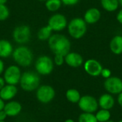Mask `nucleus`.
<instances>
[{"instance_id":"nucleus-1","label":"nucleus","mask_w":122,"mask_h":122,"mask_svg":"<svg viewBox=\"0 0 122 122\" xmlns=\"http://www.w3.org/2000/svg\"><path fill=\"white\" fill-rule=\"evenodd\" d=\"M71 41L64 35L54 34L48 40V46L54 55L59 54L65 56L71 50Z\"/></svg>"},{"instance_id":"nucleus-2","label":"nucleus","mask_w":122,"mask_h":122,"mask_svg":"<svg viewBox=\"0 0 122 122\" xmlns=\"http://www.w3.org/2000/svg\"><path fill=\"white\" fill-rule=\"evenodd\" d=\"M12 59L19 66L28 67L31 65L34 60V54L32 51L26 46H19L14 49Z\"/></svg>"},{"instance_id":"nucleus-3","label":"nucleus","mask_w":122,"mask_h":122,"mask_svg":"<svg viewBox=\"0 0 122 122\" xmlns=\"http://www.w3.org/2000/svg\"><path fill=\"white\" fill-rule=\"evenodd\" d=\"M41 79L36 71H26L22 73L19 85L22 90L28 92L36 91L40 86Z\"/></svg>"},{"instance_id":"nucleus-4","label":"nucleus","mask_w":122,"mask_h":122,"mask_svg":"<svg viewBox=\"0 0 122 122\" xmlns=\"http://www.w3.org/2000/svg\"><path fill=\"white\" fill-rule=\"evenodd\" d=\"M69 34L75 39L82 38L87 31V24L81 17H75L72 19L67 25Z\"/></svg>"},{"instance_id":"nucleus-5","label":"nucleus","mask_w":122,"mask_h":122,"mask_svg":"<svg viewBox=\"0 0 122 122\" xmlns=\"http://www.w3.org/2000/svg\"><path fill=\"white\" fill-rule=\"evenodd\" d=\"M34 68L39 75H49L51 74L54 68V60L47 55H41L36 60L34 63Z\"/></svg>"},{"instance_id":"nucleus-6","label":"nucleus","mask_w":122,"mask_h":122,"mask_svg":"<svg viewBox=\"0 0 122 122\" xmlns=\"http://www.w3.org/2000/svg\"><path fill=\"white\" fill-rule=\"evenodd\" d=\"M31 35V29L28 25H19L16 26L12 32L13 40L18 44L23 45L30 41Z\"/></svg>"},{"instance_id":"nucleus-7","label":"nucleus","mask_w":122,"mask_h":122,"mask_svg":"<svg viewBox=\"0 0 122 122\" xmlns=\"http://www.w3.org/2000/svg\"><path fill=\"white\" fill-rule=\"evenodd\" d=\"M56 96L55 89L50 85H40L36 90V98L41 104H46L51 102Z\"/></svg>"},{"instance_id":"nucleus-8","label":"nucleus","mask_w":122,"mask_h":122,"mask_svg":"<svg viewBox=\"0 0 122 122\" xmlns=\"http://www.w3.org/2000/svg\"><path fill=\"white\" fill-rule=\"evenodd\" d=\"M3 74L6 84L16 86L19 84L22 73L18 65L12 64L5 69Z\"/></svg>"},{"instance_id":"nucleus-9","label":"nucleus","mask_w":122,"mask_h":122,"mask_svg":"<svg viewBox=\"0 0 122 122\" xmlns=\"http://www.w3.org/2000/svg\"><path fill=\"white\" fill-rule=\"evenodd\" d=\"M78 106L80 110L85 113L95 114L99 108L98 99L91 95L81 96L78 102Z\"/></svg>"},{"instance_id":"nucleus-10","label":"nucleus","mask_w":122,"mask_h":122,"mask_svg":"<svg viewBox=\"0 0 122 122\" xmlns=\"http://www.w3.org/2000/svg\"><path fill=\"white\" fill-rule=\"evenodd\" d=\"M47 24L51 27L53 31L59 32L67 27L68 21L66 17L64 14L56 13L49 17Z\"/></svg>"},{"instance_id":"nucleus-11","label":"nucleus","mask_w":122,"mask_h":122,"mask_svg":"<svg viewBox=\"0 0 122 122\" xmlns=\"http://www.w3.org/2000/svg\"><path fill=\"white\" fill-rule=\"evenodd\" d=\"M104 87L107 93L118 95L122 92V79L118 76H110L104 81Z\"/></svg>"},{"instance_id":"nucleus-12","label":"nucleus","mask_w":122,"mask_h":122,"mask_svg":"<svg viewBox=\"0 0 122 122\" xmlns=\"http://www.w3.org/2000/svg\"><path fill=\"white\" fill-rule=\"evenodd\" d=\"M84 69L87 74L93 77H97L101 75L103 66L101 63L94 59H89L84 62Z\"/></svg>"},{"instance_id":"nucleus-13","label":"nucleus","mask_w":122,"mask_h":122,"mask_svg":"<svg viewBox=\"0 0 122 122\" xmlns=\"http://www.w3.org/2000/svg\"><path fill=\"white\" fill-rule=\"evenodd\" d=\"M65 63L70 67L78 68L84 64V59L82 56L77 52H69L64 56Z\"/></svg>"},{"instance_id":"nucleus-14","label":"nucleus","mask_w":122,"mask_h":122,"mask_svg":"<svg viewBox=\"0 0 122 122\" xmlns=\"http://www.w3.org/2000/svg\"><path fill=\"white\" fill-rule=\"evenodd\" d=\"M22 110V106L21 104L14 100H11L7 102L5 104L4 111L6 114L7 117H15L18 116Z\"/></svg>"},{"instance_id":"nucleus-15","label":"nucleus","mask_w":122,"mask_h":122,"mask_svg":"<svg viewBox=\"0 0 122 122\" xmlns=\"http://www.w3.org/2000/svg\"><path fill=\"white\" fill-rule=\"evenodd\" d=\"M101 11L96 7L88 9L84 15V20L87 24H94L97 23L101 19Z\"/></svg>"},{"instance_id":"nucleus-16","label":"nucleus","mask_w":122,"mask_h":122,"mask_svg":"<svg viewBox=\"0 0 122 122\" xmlns=\"http://www.w3.org/2000/svg\"><path fill=\"white\" fill-rule=\"evenodd\" d=\"M18 89L15 85L6 84L5 86L0 90V97L4 102L12 100L17 94Z\"/></svg>"},{"instance_id":"nucleus-17","label":"nucleus","mask_w":122,"mask_h":122,"mask_svg":"<svg viewBox=\"0 0 122 122\" xmlns=\"http://www.w3.org/2000/svg\"><path fill=\"white\" fill-rule=\"evenodd\" d=\"M99 107L100 109L111 110L115 105V99L113 95L105 93L102 94L98 99Z\"/></svg>"},{"instance_id":"nucleus-18","label":"nucleus","mask_w":122,"mask_h":122,"mask_svg":"<svg viewBox=\"0 0 122 122\" xmlns=\"http://www.w3.org/2000/svg\"><path fill=\"white\" fill-rule=\"evenodd\" d=\"M14 51L11 43L7 39H0V58L7 59L12 55Z\"/></svg>"},{"instance_id":"nucleus-19","label":"nucleus","mask_w":122,"mask_h":122,"mask_svg":"<svg viewBox=\"0 0 122 122\" xmlns=\"http://www.w3.org/2000/svg\"><path fill=\"white\" fill-rule=\"evenodd\" d=\"M109 48L111 51L116 54L120 55L122 54V36L121 35H116L114 36L110 43H109Z\"/></svg>"},{"instance_id":"nucleus-20","label":"nucleus","mask_w":122,"mask_h":122,"mask_svg":"<svg viewBox=\"0 0 122 122\" xmlns=\"http://www.w3.org/2000/svg\"><path fill=\"white\" fill-rule=\"evenodd\" d=\"M52 29H51V27L47 24L46 26H42L41 28L39 29V30L37 32V39L39 41H48L49 39L51 37V36L52 35Z\"/></svg>"},{"instance_id":"nucleus-21","label":"nucleus","mask_w":122,"mask_h":122,"mask_svg":"<svg viewBox=\"0 0 122 122\" xmlns=\"http://www.w3.org/2000/svg\"><path fill=\"white\" fill-rule=\"evenodd\" d=\"M65 96L67 101L72 104H78L81 97L80 92L76 89H69L66 92Z\"/></svg>"},{"instance_id":"nucleus-22","label":"nucleus","mask_w":122,"mask_h":122,"mask_svg":"<svg viewBox=\"0 0 122 122\" xmlns=\"http://www.w3.org/2000/svg\"><path fill=\"white\" fill-rule=\"evenodd\" d=\"M101 5L103 9L109 12L115 11L119 6V0H101Z\"/></svg>"},{"instance_id":"nucleus-23","label":"nucleus","mask_w":122,"mask_h":122,"mask_svg":"<svg viewBox=\"0 0 122 122\" xmlns=\"http://www.w3.org/2000/svg\"><path fill=\"white\" fill-rule=\"evenodd\" d=\"M95 116L98 122H107L111 120L112 114L110 110L100 109L95 113Z\"/></svg>"},{"instance_id":"nucleus-24","label":"nucleus","mask_w":122,"mask_h":122,"mask_svg":"<svg viewBox=\"0 0 122 122\" xmlns=\"http://www.w3.org/2000/svg\"><path fill=\"white\" fill-rule=\"evenodd\" d=\"M62 5L61 0H46L45 1V6L46 9L51 12L58 11Z\"/></svg>"},{"instance_id":"nucleus-25","label":"nucleus","mask_w":122,"mask_h":122,"mask_svg":"<svg viewBox=\"0 0 122 122\" xmlns=\"http://www.w3.org/2000/svg\"><path fill=\"white\" fill-rule=\"evenodd\" d=\"M78 122H98V121L95 114L82 112L78 118Z\"/></svg>"},{"instance_id":"nucleus-26","label":"nucleus","mask_w":122,"mask_h":122,"mask_svg":"<svg viewBox=\"0 0 122 122\" xmlns=\"http://www.w3.org/2000/svg\"><path fill=\"white\" fill-rule=\"evenodd\" d=\"M10 15V11L6 4H0V21L6 20Z\"/></svg>"},{"instance_id":"nucleus-27","label":"nucleus","mask_w":122,"mask_h":122,"mask_svg":"<svg viewBox=\"0 0 122 122\" xmlns=\"http://www.w3.org/2000/svg\"><path fill=\"white\" fill-rule=\"evenodd\" d=\"M54 63L55 65L56 66H62L64 64V63H65V60H64V56L62 55H59V54H56L54 55Z\"/></svg>"},{"instance_id":"nucleus-28","label":"nucleus","mask_w":122,"mask_h":122,"mask_svg":"<svg viewBox=\"0 0 122 122\" xmlns=\"http://www.w3.org/2000/svg\"><path fill=\"white\" fill-rule=\"evenodd\" d=\"M101 76L104 78V79H108L110 76H112V71L109 69L107 68H103L102 73H101Z\"/></svg>"},{"instance_id":"nucleus-29","label":"nucleus","mask_w":122,"mask_h":122,"mask_svg":"<svg viewBox=\"0 0 122 122\" xmlns=\"http://www.w3.org/2000/svg\"><path fill=\"white\" fill-rule=\"evenodd\" d=\"M62 2V4L65 5V6H74L76 4H77L79 1V0H61Z\"/></svg>"},{"instance_id":"nucleus-30","label":"nucleus","mask_w":122,"mask_h":122,"mask_svg":"<svg viewBox=\"0 0 122 122\" xmlns=\"http://www.w3.org/2000/svg\"><path fill=\"white\" fill-rule=\"evenodd\" d=\"M4 70H5V65L4 61L2 60V59L0 58V76L4 73Z\"/></svg>"},{"instance_id":"nucleus-31","label":"nucleus","mask_w":122,"mask_h":122,"mask_svg":"<svg viewBox=\"0 0 122 122\" xmlns=\"http://www.w3.org/2000/svg\"><path fill=\"white\" fill-rule=\"evenodd\" d=\"M7 117H8L6 114L5 113V112L4 111V109L0 111V121H5Z\"/></svg>"},{"instance_id":"nucleus-32","label":"nucleus","mask_w":122,"mask_h":122,"mask_svg":"<svg viewBox=\"0 0 122 122\" xmlns=\"http://www.w3.org/2000/svg\"><path fill=\"white\" fill-rule=\"evenodd\" d=\"M117 19L118 21V22L119 24H122V9L119 10V11L117 13Z\"/></svg>"},{"instance_id":"nucleus-33","label":"nucleus","mask_w":122,"mask_h":122,"mask_svg":"<svg viewBox=\"0 0 122 122\" xmlns=\"http://www.w3.org/2000/svg\"><path fill=\"white\" fill-rule=\"evenodd\" d=\"M117 101L118 104L121 107H122V92H121L120 94H119L117 95Z\"/></svg>"},{"instance_id":"nucleus-34","label":"nucleus","mask_w":122,"mask_h":122,"mask_svg":"<svg viewBox=\"0 0 122 122\" xmlns=\"http://www.w3.org/2000/svg\"><path fill=\"white\" fill-rule=\"evenodd\" d=\"M5 84H6V82H5V81H4V77H1V76H0V90L5 86Z\"/></svg>"},{"instance_id":"nucleus-35","label":"nucleus","mask_w":122,"mask_h":122,"mask_svg":"<svg viewBox=\"0 0 122 122\" xmlns=\"http://www.w3.org/2000/svg\"><path fill=\"white\" fill-rule=\"evenodd\" d=\"M5 102L0 97V111L3 110L4 108V106H5Z\"/></svg>"},{"instance_id":"nucleus-36","label":"nucleus","mask_w":122,"mask_h":122,"mask_svg":"<svg viewBox=\"0 0 122 122\" xmlns=\"http://www.w3.org/2000/svg\"><path fill=\"white\" fill-rule=\"evenodd\" d=\"M8 0H0V4H6Z\"/></svg>"},{"instance_id":"nucleus-37","label":"nucleus","mask_w":122,"mask_h":122,"mask_svg":"<svg viewBox=\"0 0 122 122\" xmlns=\"http://www.w3.org/2000/svg\"><path fill=\"white\" fill-rule=\"evenodd\" d=\"M64 122H75V121L74 119H68L65 120Z\"/></svg>"},{"instance_id":"nucleus-38","label":"nucleus","mask_w":122,"mask_h":122,"mask_svg":"<svg viewBox=\"0 0 122 122\" xmlns=\"http://www.w3.org/2000/svg\"><path fill=\"white\" fill-rule=\"evenodd\" d=\"M119 5H121L122 6V0H119Z\"/></svg>"},{"instance_id":"nucleus-39","label":"nucleus","mask_w":122,"mask_h":122,"mask_svg":"<svg viewBox=\"0 0 122 122\" xmlns=\"http://www.w3.org/2000/svg\"><path fill=\"white\" fill-rule=\"evenodd\" d=\"M38 1H46V0H38Z\"/></svg>"},{"instance_id":"nucleus-40","label":"nucleus","mask_w":122,"mask_h":122,"mask_svg":"<svg viewBox=\"0 0 122 122\" xmlns=\"http://www.w3.org/2000/svg\"><path fill=\"white\" fill-rule=\"evenodd\" d=\"M114 122V121H112V120H109V121H108V122Z\"/></svg>"},{"instance_id":"nucleus-41","label":"nucleus","mask_w":122,"mask_h":122,"mask_svg":"<svg viewBox=\"0 0 122 122\" xmlns=\"http://www.w3.org/2000/svg\"><path fill=\"white\" fill-rule=\"evenodd\" d=\"M0 122H5V121H0Z\"/></svg>"},{"instance_id":"nucleus-42","label":"nucleus","mask_w":122,"mask_h":122,"mask_svg":"<svg viewBox=\"0 0 122 122\" xmlns=\"http://www.w3.org/2000/svg\"><path fill=\"white\" fill-rule=\"evenodd\" d=\"M118 122H122V120H120V121H119Z\"/></svg>"}]
</instances>
